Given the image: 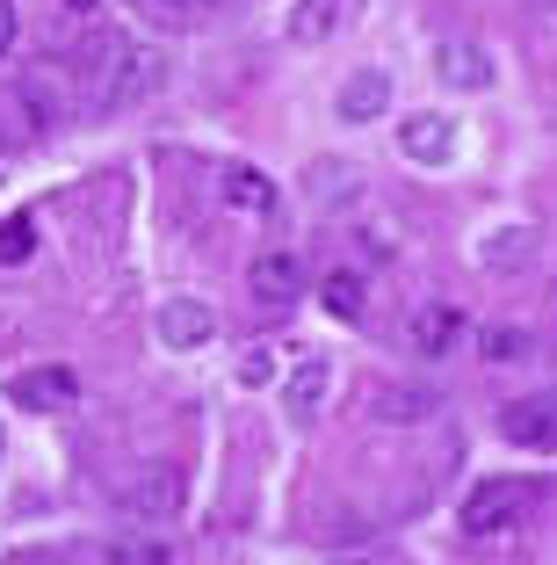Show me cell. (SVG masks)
Masks as SVG:
<instances>
[{"mask_svg": "<svg viewBox=\"0 0 557 565\" xmlns=\"http://www.w3.org/2000/svg\"><path fill=\"white\" fill-rule=\"evenodd\" d=\"M528 508H536V486L528 479H485L471 500H463V530L471 536H500V530H514Z\"/></svg>", "mask_w": 557, "mask_h": 565, "instance_id": "obj_1", "label": "cell"}, {"mask_svg": "<svg viewBox=\"0 0 557 565\" xmlns=\"http://www.w3.org/2000/svg\"><path fill=\"white\" fill-rule=\"evenodd\" d=\"M152 87H160V58H152V51H124V58L95 81V109H101V117H116V109L146 102Z\"/></svg>", "mask_w": 557, "mask_h": 565, "instance_id": "obj_2", "label": "cell"}, {"mask_svg": "<svg viewBox=\"0 0 557 565\" xmlns=\"http://www.w3.org/2000/svg\"><path fill=\"white\" fill-rule=\"evenodd\" d=\"M500 443H514V449H550L557 443V406H543V399L500 406Z\"/></svg>", "mask_w": 557, "mask_h": 565, "instance_id": "obj_3", "label": "cell"}, {"mask_svg": "<svg viewBox=\"0 0 557 565\" xmlns=\"http://www.w3.org/2000/svg\"><path fill=\"white\" fill-rule=\"evenodd\" d=\"M152 327H160V349H203L217 319H211V305H196V298H167Z\"/></svg>", "mask_w": 557, "mask_h": 565, "instance_id": "obj_4", "label": "cell"}, {"mask_svg": "<svg viewBox=\"0 0 557 565\" xmlns=\"http://www.w3.org/2000/svg\"><path fill=\"white\" fill-rule=\"evenodd\" d=\"M254 298L276 305V312L304 298V268H297V254H282V247H276V254H261V262H254Z\"/></svg>", "mask_w": 557, "mask_h": 565, "instance_id": "obj_5", "label": "cell"}, {"mask_svg": "<svg viewBox=\"0 0 557 565\" xmlns=\"http://www.w3.org/2000/svg\"><path fill=\"white\" fill-rule=\"evenodd\" d=\"M81 399V384H73V370H22L15 377V406H30V414H58V406Z\"/></svg>", "mask_w": 557, "mask_h": 565, "instance_id": "obj_6", "label": "cell"}, {"mask_svg": "<svg viewBox=\"0 0 557 565\" xmlns=\"http://www.w3.org/2000/svg\"><path fill=\"white\" fill-rule=\"evenodd\" d=\"M398 146H406V160L442 167L449 152H457V124H449V117H406V124H398Z\"/></svg>", "mask_w": 557, "mask_h": 565, "instance_id": "obj_7", "label": "cell"}, {"mask_svg": "<svg viewBox=\"0 0 557 565\" xmlns=\"http://www.w3.org/2000/svg\"><path fill=\"white\" fill-rule=\"evenodd\" d=\"M384 102H392V81H384V66L347 73V87H341V124H369V117H384Z\"/></svg>", "mask_w": 557, "mask_h": 565, "instance_id": "obj_8", "label": "cell"}, {"mask_svg": "<svg viewBox=\"0 0 557 565\" xmlns=\"http://www.w3.org/2000/svg\"><path fill=\"white\" fill-rule=\"evenodd\" d=\"M435 406H442V399H435L427 384H377L369 414H377V420H392V428H413V420H427Z\"/></svg>", "mask_w": 557, "mask_h": 565, "instance_id": "obj_9", "label": "cell"}, {"mask_svg": "<svg viewBox=\"0 0 557 565\" xmlns=\"http://www.w3.org/2000/svg\"><path fill=\"white\" fill-rule=\"evenodd\" d=\"M435 73H442L457 95H485L492 87V58L478 44H442V58H435Z\"/></svg>", "mask_w": 557, "mask_h": 565, "instance_id": "obj_10", "label": "cell"}, {"mask_svg": "<svg viewBox=\"0 0 557 565\" xmlns=\"http://www.w3.org/2000/svg\"><path fill=\"white\" fill-rule=\"evenodd\" d=\"M463 341V312L457 305H420V312H413V349L420 355H449Z\"/></svg>", "mask_w": 557, "mask_h": 565, "instance_id": "obj_11", "label": "cell"}, {"mask_svg": "<svg viewBox=\"0 0 557 565\" xmlns=\"http://www.w3.org/2000/svg\"><path fill=\"white\" fill-rule=\"evenodd\" d=\"M347 8H355V0H297L290 8V36L297 44H326V36L347 22Z\"/></svg>", "mask_w": 557, "mask_h": 565, "instance_id": "obj_12", "label": "cell"}, {"mask_svg": "<svg viewBox=\"0 0 557 565\" xmlns=\"http://www.w3.org/2000/svg\"><path fill=\"white\" fill-rule=\"evenodd\" d=\"M478 262L485 268H528L536 262V233H528V225H500V233L478 239Z\"/></svg>", "mask_w": 557, "mask_h": 565, "instance_id": "obj_13", "label": "cell"}, {"mask_svg": "<svg viewBox=\"0 0 557 565\" xmlns=\"http://www.w3.org/2000/svg\"><path fill=\"white\" fill-rule=\"evenodd\" d=\"M304 189H312V203H319V211H341V203H355V196H362V174H355L347 160H319Z\"/></svg>", "mask_w": 557, "mask_h": 565, "instance_id": "obj_14", "label": "cell"}, {"mask_svg": "<svg viewBox=\"0 0 557 565\" xmlns=\"http://www.w3.org/2000/svg\"><path fill=\"white\" fill-rule=\"evenodd\" d=\"M326 392H333V363L326 355H304V363L290 370V414H319Z\"/></svg>", "mask_w": 557, "mask_h": 565, "instance_id": "obj_15", "label": "cell"}, {"mask_svg": "<svg viewBox=\"0 0 557 565\" xmlns=\"http://www.w3.org/2000/svg\"><path fill=\"white\" fill-rule=\"evenodd\" d=\"M101 565H174V551L152 530H131V536H109V544H101Z\"/></svg>", "mask_w": 557, "mask_h": 565, "instance_id": "obj_16", "label": "cell"}, {"mask_svg": "<svg viewBox=\"0 0 557 565\" xmlns=\"http://www.w3.org/2000/svg\"><path fill=\"white\" fill-rule=\"evenodd\" d=\"M225 196L239 203V211H254V217L276 211V182H261L254 167H232V174H225Z\"/></svg>", "mask_w": 557, "mask_h": 565, "instance_id": "obj_17", "label": "cell"}, {"mask_svg": "<svg viewBox=\"0 0 557 565\" xmlns=\"http://www.w3.org/2000/svg\"><path fill=\"white\" fill-rule=\"evenodd\" d=\"M319 298H326L333 319H362V305H369V298H362V276H355V268H333V276L319 282Z\"/></svg>", "mask_w": 557, "mask_h": 565, "instance_id": "obj_18", "label": "cell"}, {"mask_svg": "<svg viewBox=\"0 0 557 565\" xmlns=\"http://www.w3.org/2000/svg\"><path fill=\"white\" fill-rule=\"evenodd\" d=\"M217 0H146V15L160 22V30H196V22H211Z\"/></svg>", "mask_w": 557, "mask_h": 565, "instance_id": "obj_19", "label": "cell"}, {"mask_svg": "<svg viewBox=\"0 0 557 565\" xmlns=\"http://www.w3.org/2000/svg\"><path fill=\"white\" fill-rule=\"evenodd\" d=\"M36 254V217H0V268H22Z\"/></svg>", "mask_w": 557, "mask_h": 565, "instance_id": "obj_20", "label": "cell"}, {"mask_svg": "<svg viewBox=\"0 0 557 565\" xmlns=\"http://www.w3.org/2000/svg\"><path fill=\"white\" fill-rule=\"evenodd\" d=\"M174 500H181L174 479H146V486H131V493H124V508H131V515H167Z\"/></svg>", "mask_w": 557, "mask_h": 565, "instance_id": "obj_21", "label": "cell"}, {"mask_svg": "<svg viewBox=\"0 0 557 565\" xmlns=\"http://www.w3.org/2000/svg\"><path fill=\"white\" fill-rule=\"evenodd\" d=\"M522 355H528V333L522 327H492L485 333V363L492 370H500V363H522Z\"/></svg>", "mask_w": 557, "mask_h": 565, "instance_id": "obj_22", "label": "cell"}, {"mask_svg": "<svg viewBox=\"0 0 557 565\" xmlns=\"http://www.w3.org/2000/svg\"><path fill=\"white\" fill-rule=\"evenodd\" d=\"M268 377H276V355H268V349H254V355L239 363V384H254V392H261Z\"/></svg>", "mask_w": 557, "mask_h": 565, "instance_id": "obj_23", "label": "cell"}, {"mask_svg": "<svg viewBox=\"0 0 557 565\" xmlns=\"http://www.w3.org/2000/svg\"><path fill=\"white\" fill-rule=\"evenodd\" d=\"M8 44H15V0H0V58H8Z\"/></svg>", "mask_w": 557, "mask_h": 565, "instance_id": "obj_24", "label": "cell"}, {"mask_svg": "<svg viewBox=\"0 0 557 565\" xmlns=\"http://www.w3.org/2000/svg\"><path fill=\"white\" fill-rule=\"evenodd\" d=\"M66 8H73V15H95V8H101V0H66Z\"/></svg>", "mask_w": 557, "mask_h": 565, "instance_id": "obj_25", "label": "cell"}]
</instances>
